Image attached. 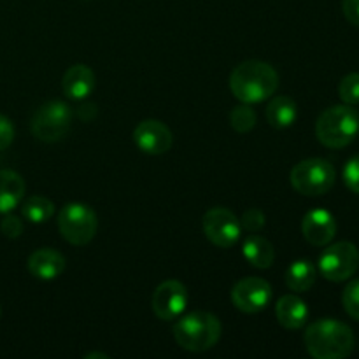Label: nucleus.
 <instances>
[{
    "label": "nucleus",
    "mask_w": 359,
    "mask_h": 359,
    "mask_svg": "<svg viewBox=\"0 0 359 359\" xmlns=\"http://www.w3.org/2000/svg\"><path fill=\"white\" fill-rule=\"evenodd\" d=\"M359 269V251L353 242H337L323 251L319 258V272L326 280L344 283Z\"/></svg>",
    "instance_id": "8"
},
{
    "label": "nucleus",
    "mask_w": 359,
    "mask_h": 359,
    "mask_svg": "<svg viewBox=\"0 0 359 359\" xmlns=\"http://www.w3.org/2000/svg\"><path fill=\"white\" fill-rule=\"evenodd\" d=\"M277 321L286 330L304 328L309 319V309L302 298L294 294H284L276 304Z\"/></svg>",
    "instance_id": "16"
},
{
    "label": "nucleus",
    "mask_w": 359,
    "mask_h": 359,
    "mask_svg": "<svg viewBox=\"0 0 359 359\" xmlns=\"http://www.w3.org/2000/svg\"><path fill=\"white\" fill-rule=\"evenodd\" d=\"M203 233L217 248L230 249L241 238V219L224 207H214L203 216Z\"/></svg>",
    "instance_id": "9"
},
{
    "label": "nucleus",
    "mask_w": 359,
    "mask_h": 359,
    "mask_svg": "<svg viewBox=\"0 0 359 359\" xmlns=\"http://www.w3.org/2000/svg\"><path fill=\"white\" fill-rule=\"evenodd\" d=\"M14 140V125L9 118L0 114V151L7 149Z\"/></svg>",
    "instance_id": "28"
},
{
    "label": "nucleus",
    "mask_w": 359,
    "mask_h": 359,
    "mask_svg": "<svg viewBox=\"0 0 359 359\" xmlns=\"http://www.w3.org/2000/svg\"><path fill=\"white\" fill-rule=\"evenodd\" d=\"M279 86V76L272 65L259 60H249L233 69L230 90L242 104H259L272 97Z\"/></svg>",
    "instance_id": "2"
},
{
    "label": "nucleus",
    "mask_w": 359,
    "mask_h": 359,
    "mask_svg": "<svg viewBox=\"0 0 359 359\" xmlns=\"http://www.w3.org/2000/svg\"><path fill=\"white\" fill-rule=\"evenodd\" d=\"M0 314H2V309H0Z\"/></svg>",
    "instance_id": "31"
},
{
    "label": "nucleus",
    "mask_w": 359,
    "mask_h": 359,
    "mask_svg": "<svg viewBox=\"0 0 359 359\" xmlns=\"http://www.w3.org/2000/svg\"><path fill=\"white\" fill-rule=\"evenodd\" d=\"M272 286L262 277H245L231 290V302L245 314H258L272 302Z\"/></svg>",
    "instance_id": "10"
},
{
    "label": "nucleus",
    "mask_w": 359,
    "mask_h": 359,
    "mask_svg": "<svg viewBox=\"0 0 359 359\" xmlns=\"http://www.w3.org/2000/svg\"><path fill=\"white\" fill-rule=\"evenodd\" d=\"M342 304L347 314L359 321V279L351 280L342 293Z\"/></svg>",
    "instance_id": "24"
},
{
    "label": "nucleus",
    "mask_w": 359,
    "mask_h": 359,
    "mask_svg": "<svg viewBox=\"0 0 359 359\" xmlns=\"http://www.w3.org/2000/svg\"><path fill=\"white\" fill-rule=\"evenodd\" d=\"M291 184L300 195L321 196L333 188L337 172L328 160L309 158L293 167L290 174Z\"/></svg>",
    "instance_id": "5"
},
{
    "label": "nucleus",
    "mask_w": 359,
    "mask_h": 359,
    "mask_svg": "<svg viewBox=\"0 0 359 359\" xmlns=\"http://www.w3.org/2000/svg\"><path fill=\"white\" fill-rule=\"evenodd\" d=\"M0 230L6 235L7 238H18L23 231V223H21L20 217L16 216H6L0 223Z\"/></svg>",
    "instance_id": "27"
},
{
    "label": "nucleus",
    "mask_w": 359,
    "mask_h": 359,
    "mask_svg": "<svg viewBox=\"0 0 359 359\" xmlns=\"http://www.w3.org/2000/svg\"><path fill=\"white\" fill-rule=\"evenodd\" d=\"M342 11L346 20L354 27H359V0H344Z\"/></svg>",
    "instance_id": "29"
},
{
    "label": "nucleus",
    "mask_w": 359,
    "mask_h": 359,
    "mask_svg": "<svg viewBox=\"0 0 359 359\" xmlns=\"http://www.w3.org/2000/svg\"><path fill=\"white\" fill-rule=\"evenodd\" d=\"M242 255L255 269H270L273 265V259H276V249L265 237L251 235V237L245 238Z\"/></svg>",
    "instance_id": "18"
},
{
    "label": "nucleus",
    "mask_w": 359,
    "mask_h": 359,
    "mask_svg": "<svg viewBox=\"0 0 359 359\" xmlns=\"http://www.w3.org/2000/svg\"><path fill=\"white\" fill-rule=\"evenodd\" d=\"M188 290L179 280H165L154 290L151 307L156 318L163 321H172V319L182 316V312L188 307Z\"/></svg>",
    "instance_id": "11"
},
{
    "label": "nucleus",
    "mask_w": 359,
    "mask_h": 359,
    "mask_svg": "<svg viewBox=\"0 0 359 359\" xmlns=\"http://www.w3.org/2000/svg\"><path fill=\"white\" fill-rule=\"evenodd\" d=\"M302 233L312 245H328L337 235V221L326 209H314L305 214L302 221Z\"/></svg>",
    "instance_id": "13"
},
{
    "label": "nucleus",
    "mask_w": 359,
    "mask_h": 359,
    "mask_svg": "<svg viewBox=\"0 0 359 359\" xmlns=\"http://www.w3.org/2000/svg\"><path fill=\"white\" fill-rule=\"evenodd\" d=\"M72 123V111L65 102L53 100L35 111L30 130L35 139L42 142H58L69 133Z\"/></svg>",
    "instance_id": "7"
},
{
    "label": "nucleus",
    "mask_w": 359,
    "mask_h": 359,
    "mask_svg": "<svg viewBox=\"0 0 359 359\" xmlns=\"http://www.w3.org/2000/svg\"><path fill=\"white\" fill-rule=\"evenodd\" d=\"M344 182L351 191L359 195V154L351 158L344 167Z\"/></svg>",
    "instance_id": "25"
},
{
    "label": "nucleus",
    "mask_w": 359,
    "mask_h": 359,
    "mask_svg": "<svg viewBox=\"0 0 359 359\" xmlns=\"http://www.w3.org/2000/svg\"><path fill=\"white\" fill-rule=\"evenodd\" d=\"M309 354L316 359H344L356 346L354 333L346 323L337 319H319L307 326L304 335Z\"/></svg>",
    "instance_id": "1"
},
{
    "label": "nucleus",
    "mask_w": 359,
    "mask_h": 359,
    "mask_svg": "<svg viewBox=\"0 0 359 359\" xmlns=\"http://www.w3.org/2000/svg\"><path fill=\"white\" fill-rule=\"evenodd\" d=\"M221 321L210 312L196 311L175 323L174 339L179 347L189 353H205L221 339Z\"/></svg>",
    "instance_id": "3"
},
{
    "label": "nucleus",
    "mask_w": 359,
    "mask_h": 359,
    "mask_svg": "<svg viewBox=\"0 0 359 359\" xmlns=\"http://www.w3.org/2000/svg\"><path fill=\"white\" fill-rule=\"evenodd\" d=\"M230 123L233 130H237L238 133L251 132L256 126V112L252 111V107H249V104L237 105L230 112Z\"/></svg>",
    "instance_id": "22"
},
{
    "label": "nucleus",
    "mask_w": 359,
    "mask_h": 359,
    "mask_svg": "<svg viewBox=\"0 0 359 359\" xmlns=\"http://www.w3.org/2000/svg\"><path fill=\"white\" fill-rule=\"evenodd\" d=\"M133 140L142 153L158 156L170 149L174 137L165 123L158 121V119H146L135 128Z\"/></svg>",
    "instance_id": "12"
},
{
    "label": "nucleus",
    "mask_w": 359,
    "mask_h": 359,
    "mask_svg": "<svg viewBox=\"0 0 359 359\" xmlns=\"http://www.w3.org/2000/svg\"><path fill=\"white\" fill-rule=\"evenodd\" d=\"M265 223H266L265 214H263L259 209L245 210L244 216H242L241 219L242 228H245V230L251 231V233H256V231L262 230V228L265 226Z\"/></svg>",
    "instance_id": "26"
},
{
    "label": "nucleus",
    "mask_w": 359,
    "mask_h": 359,
    "mask_svg": "<svg viewBox=\"0 0 359 359\" xmlns=\"http://www.w3.org/2000/svg\"><path fill=\"white\" fill-rule=\"evenodd\" d=\"M359 133V114L351 105H333L326 109L316 123V137L330 149L349 146Z\"/></svg>",
    "instance_id": "4"
},
{
    "label": "nucleus",
    "mask_w": 359,
    "mask_h": 359,
    "mask_svg": "<svg viewBox=\"0 0 359 359\" xmlns=\"http://www.w3.org/2000/svg\"><path fill=\"white\" fill-rule=\"evenodd\" d=\"M297 102L290 97H276L266 107V121L273 128H287L297 121Z\"/></svg>",
    "instance_id": "20"
},
{
    "label": "nucleus",
    "mask_w": 359,
    "mask_h": 359,
    "mask_svg": "<svg viewBox=\"0 0 359 359\" xmlns=\"http://www.w3.org/2000/svg\"><path fill=\"white\" fill-rule=\"evenodd\" d=\"M91 358H102V359H109L107 354H100V353H91V354H86V359H91Z\"/></svg>",
    "instance_id": "30"
},
{
    "label": "nucleus",
    "mask_w": 359,
    "mask_h": 359,
    "mask_svg": "<svg viewBox=\"0 0 359 359\" xmlns=\"http://www.w3.org/2000/svg\"><path fill=\"white\" fill-rule=\"evenodd\" d=\"M65 265L67 262L62 252L49 248L37 249L28 258V270L32 276L41 280H53L60 277L65 270Z\"/></svg>",
    "instance_id": "14"
},
{
    "label": "nucleus",
    "mask_w": 359,
    "mask_h": 359,
    "mask_svg": "<svg viewBox=\"0 0 359 359\" xmlns=\"http://www.w3.org/2000/svg\"><path fill=\"white\" fill-rule=\"evenodd\" d=\"M97 214L86 203H67L58 214L60 233L72 245L90 244L97 233Z\"/></svg>",
    "instance_id": "6"
},
{
    "label": "nucleus",
    "mask_w": 359,
    "mask_h": 359,
    "mask_svg": "<svg viewBox=\"0 0 359 359\" xmlns=\"http://www.w3.org/2000/svg\"><path fill=\"white\" fill-rule=\"evenodd\" d=\"M23 177L14 170H0V214L16 209L25 196Z\"/></svg>",
    "instance_id": "17"
},
{
    "label": "nucleus",
    "mask_w": 359,
    "mask_h": 359,
    "mask_svg": "<svg viewBox=\"0 0 359 359\" xmlns=\"http://www.w3.org/2000/svg\"><path fill=\"white\" fill-rule=\"evenodd\" d=\"M339 97L347 105L359 104V72L347 74L346 77H342L339 84Z\"/></svg>",
    "instance_id": "23"
},
{
    "label": "nucleus",
    "mask_w": 359,
    "mask_h": 359,
    "mask_svg": "<svg viewBox=\"0 0 359 359\" xmlns=\"http://www.w3.org/2000/svg\"><path fill=\"white\" fill-rule=\"evenodd\" d=\"M316 277H318V270L314 263L309 259H297L286 270V286L294 293H305L314 286Z\"/></svg>",
    "instance_id": "19"
},
{
    "label": "nucleus",
    "mask_w": 359,
    "mask_h": 359,
    "mask_svg": "<svg viewBox=\"0 0 359 359\" xmlns=\"http://www.w3.org/2000/svg\"><path fill=\"white\" fill-rule=\"evenodd\" d=\"M21 212H23L25 219H28L30 223L41 224L51 219L53 214H55V203L46 196H30V198L25 200Z\"/></svg>",
    "instance_id": "21"
},
{
    "label": "nucleus",
    "mask_w": 359,
    "mask_h": 359,
    "mask_svg": "<svg viewBox=\"0 0 359 359\" xmlns=\"http://www.w3.org/2000/svg\"><path fill=\"white\" fill-rule=\"evenodd\" d=\"M95 74L90 67L86 65H72L65 72L62 81L63 93L72 100H83V98L90 97L91 91L95 90Z\"/></svg>",
    "instance_id": "15"
}]
</instances>
